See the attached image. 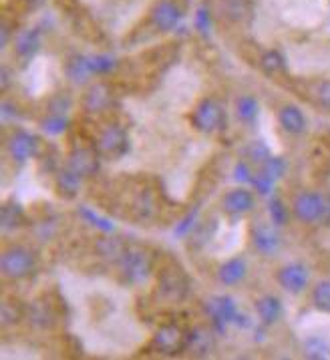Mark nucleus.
<instances>
[{"instance_id":"1","label":"nucleus","mask_w":330,"mask_h":360,"mask_svg":"<svg viewBox=\"0 0 330 360\" xmlns=\"http://www.w3.org/2000/svg\"><path fill=\"white\" fill-rule=\"evenodd\" d=\"M101 191L99 203L105 212L137 226L157 221L167 212V196L151 178H119L103 185Z\"/></svg>"},{"instance_id":"2","label":"nucleus","mask_w":330,"mask_h":360,"mask_svg":"<svg viewBox=\"0 0 330 360\" xmlns=\"http://www.w3.org/2000/svg\"><path fill=\"white\" fill-rule=\"evenodd\" d=\"M85 129L91 137L97 153L103 162H119L123 159L131 149V137L125 119L119 115V111L105 115L101 119L85 121Z\"/></svg>"},{"instance_id":"3","label":"nucleus","mask_w":330,"mask_h":360,"mask_svg":"<svg viewBox=\"0 0 330 360\" xmlns=\"http://www.w3.org/2000/svg\"><path fill=\"white\" fill-rule=\"evenodd\" d=\"M191 292V278L180 260L171 256H162L159 266L153 276L151 298L155 306L175 308L184 304Z\"/></svg>"},{"instance_id":"4","label":"nucleus","mask_w":330,"mask_h":360,"mask_svg":"<svg viewBox=\"0 0 330 360\" xmlns=\"http://www.w3.org/2000/svg\"><path fill=\"white\" fill-rule=\"evenodd\" d=\"M162 253L155 248L139 244V242H129L127 250L113 268L115 278L123 286H141L153 280L155 270L159 266Z\"/></svg>"},{"instance_id":"5","label":"nucleus","mask_w":330,"mask_h":360,"mask_svg":"<svg viewBox=\"0 0 330 360\" xmlns=\"http://www.w3.org/2000/svg\"><path fill=\"white\" fill-rule=\"evenodd\" d=\"M38 272V253L20 242H6L0 253V274L4 282H29Z\"/></svg>"},{"instance_id":"6","label":"nucleus","mask_w":330,"mask_h":360,"mask_svg":"<svg viewBox=\"0 0 330 360\" xmlns=\"http://www.w3.org/2000/svg\"><path fill=\"white\" fill-rule=\"evenodd\" d=\"M119 99H121V87L115 81L103 77L95 83H89L79 101L83 119L93 121L119 111Z\"/></svg>"},{"instance_id":"7","label":"nucleus","mask_w":330,"mask_h":360,"mask_svg":"<svg viewBox=\"0 0 330 360\" xmlns=\"http://www.w3.org/2000/svg\"><path fill=\"white\" fill-rule=\"evenodd\" d=\"M189 341V326L165 320L155 328L151 338L143 346V354L149 357H180L187 350Z\"/></svg>"},{"instance_id":"8","label":"nucleus","mask_w":330,"mask_h":360,"mask_svg":"<svg viewBox=\"0 0 330 360\" xmlns=\"http://www.w3.org/2000/svg\"><path fill=\"white\" fill-rule=\"evenodd\" d=\"M187 121L194 131L202 135H218L228 125V111L218 97L205 95L202 97L187 115Z\"/></svg>"},{"instance_id":"9","label":"nucleus","mask_w":330,"mask_h":360,"mask_svg":"<svg viewBox=\"0 0 330 360\" xmlns=\"http://www.w3.org/2000/svg\"><path fill=\"white\" fill-rule=\"evenodd\" d=\"M67 314L65 300L56 292H42L33 302H29V316L26 322L35 326L37 330L51 332L63 324V318Z\"/></svg>"},{"instance_id":"10","label":"nucleus","mask_w":330,"mask_h":360,"mask_svg":"<svg viewBox=\"0 0 330 360\" xmlns=\"http://www.w3.org/2000/svg\"><path fill=\"white\" fill-rule=\"evenodd\" d=\"M292 217L304 226H330V194L304 189L292 199Z\"/></svg>"},{"instance_id":"11","label":"nucleus","mask_w":330,"mask_h":360,"mask_svg":"<svg viewBox=\"0 0 330 360\" xmlns=\"http://www.w3.org/2000/svg\"><path fill=\"white\" fill-rule=\"evenodd\" d=\"M185 15L184 0H155L146 18L143 38L153 35H167L175 31Z\"/></svg>"},{"instance_id":"12","label":"nucleus","mask_w":330,"mask_h":360,"mask_svg":"<svg viewBox=\"0 0 330 360\" xmlns=\"http://www.w3.org/2000/svg\"><path fill=\"white\" fill-rule=\"evenodd\" d=\"M4 147H6V153H8L10 162L17 163V165H24L31 159H38L42 155V151L47 149L35 133H31L26 129H20V127H13L6 133Z\"/></svg>"},{"instance_id":"13","label":"nucleus","mask_w":330,"mask_h":360,"mask_svg":"<svg viewBox=\"0 0 330 360\" xmlns=\"http://www.w3.org/2000/svg\"><path fill=\"white\" fill-rule=\"evenodd\" d=\"M221 214L228 217L230 221H238L244 217L252 216L254 210H256V196H254V189L250 187H232L228 189L220 201Z\"/></svg>"},{"instance_id":"14","label":"nucleus","mask_w":330,"mask_h":360,"mask_svg":"<svg viewBox=\"0 0 330 360\" xmlns=\"http://www.w3.org/2000/svg\"><path fill=\"white\" fill-rule=\"evenodd\" d=\"M127 246L129 240H125L123 235H117L115 232H99L93 237L91 256L97 262L109 266L113 270L117 262L121 260V256L125 253Z\"/></svg>"},{"instance_id":"15","label":"nucleus","mask_w":330,"mask_h":360,"mask_svg":"<svg viewBox=\"0 0 330 360\" xmlns=\"http://www.w3.org/2000/svg\"><path fill=\"white\" fill-rule=\"evenodd\" d=\"M205 314H207L210 326H212L218 334H223L228 324L239 326V320H246V318L239 314L236 302H234L230 296H214L212 300H207V302H205Z\"/></svg>"},{"instance_id":"16","label":"nucleus","mask_w":330,"mask_h":360,"mask_svg":"<svg viewBox=\"0 0 330 360\" xmlns=\"http://www.w3.org/2000/svg\"><path fill=\"white\" fill-rule=\"evenodd\" d=\"M280 228L274 226L272 221H264V219H258L250 226V240H252V246L258 253L270 258L276 256L282 248V235L278 232Z\"/></svg>"},{"instance_id":"17","label":"nucleus","mask_w":330,"mask_h":360,"mask_svg":"<svg viewBox=\"0 0 330 360\" xmlns=\"http://www.w3.org/2000/svg\"><path fill=\"white\" fill-rule=\"evenodd\" d=\"M276 282L284 292L298 296V294L308 290L311 270L302 262H288V264H284V266H280L276 270Z\"/></svg>"},{"instance_id":"18","label":"nucleus","mask_w":330,"mask_h":360,"mask_svg":"<svg viewBox=\"0 0 330 360\" xmlns=\"http://www.w3.org/2000/svg\"><path fill=\"white\" fill-rule=\"evenodd\" d=\"M292 89L300 93V97L308 99L316 107L330 113V79H312V81H298Z\"/></svg>"},{"instance_id":"19","label":"nucleus","mask_w":330,"mask_h":360,"mask_svg":"<svg viewBox=\"0 0 330 360\" xmlns=\"http://www.w3.org/2000/svg\"><path fill=\"white\" fill-rule=\"evenodd\" d=\"M53 185H55V191L58 198L63 199H74L79 196L81 187H83V178L79 173H74L71 167H67L65 163L56 169L53 173Z\"/></svg>"},{"instance_id":"20","label":"nucleus","mask_w":330,"mask_h":360,"mask_svg":"<svg viewBox=\"0 0 330 360\" xmlns=\"http://www.w3.org/2000/svg\"><path fill=\"white\" fill-rule=\"evenodd\" d=\"M276 119H278V125L282 127L288 135H304L306 129H308V121H306V115L304 111L298 107V105H282L276 113Z\"/></svg>"},{"instance_id":"21","label":"nucleus","mask_w":330,"mask_h":360,"mask_svg":"<svg viewBox=\"0 0 330 360\" xmlns=\"http://www.w3.org/2000/svg\"><path fill=\"white\" fill-rule=\"evenodd\" d=\"M65 75L74 85H89L91 79L95 77L93 56H87V54H73V56H69L65 61Z\"/></svg>"},{"instance_id":"22","label":"nucleus","mask_w":330,"mask_h":360,"mask_svg":"<svg viewBox=\"0 0 330 360\" xmlns=\"http://www.w3.org/2000/svg\"><path fill=\"white\" fill-rule=\"evenodd\" d=\"M216 330L212 326H194L189 328V341H187V350L194 357H207L214 346H216Z\"/></svg>"},{"instance_id":"23","label":"nucleus","mask_w":330,"mask_h":360,"mask_svg":"<svg viewBox=\"0 0 330 360\" xmlns=\"http://www.w3.org/2000/svg\"><path fill=\"white\" fill-rule=\"evenodd\" d=\"M29 316V304H24L17 296H4L0 306V324L2 330L15 328V326L26 322Z\"/></svg>"},{"instance_id":"24","label":"nucleus","mask_w":330,"mask_h":360,"mask_svg":"<svg viewBox=\"0 0 330 360\" xmlns=\"http://www.w3.org/2000/svg\"><path fill=\"white\" fill-rule=\"evenodd\" d=\"M26 226H31V216L24 210V205H20L15 198L6 199L2 203V230L4 232H17Z\"/></svg>"},{"instance_id":"25","label":"nucleus","mask_w":330,"mask_h":360,"mask_svg":"<svg viewBox=\"0 0 330 360\" xmlns=\"http://www.w3.org/2000/svg\"><path fill=\"white\" fill-rule=\"evenodd\" d=\"M40 45H42V36L38 29H31V31H24L17 36L15 40V56L20 65H29L35 54L40 51Z\"/></svg>"},{"instance_id":"26","label":"nucleus","mask_w":330,"mask_h":360,"mask_svg":"<svg viewBox=\"0 0 330 360\" xmlns=\"http://www.w3.org/2000/svg\"><path fill=\"white\" fill-rule=\"evenodd\" d=\"M254 310H256L258 320L262 326H274L280 322L282 314H284V306L280 302V298L274 294H264L254 302Z\"/></svg>"},{"instance_id":"27","label":"nucleus","mask_w":330,"mask_h":360,"mask_svg":"<svg viewBox=\"0 0 330 360\" xmlns=\"http://www.w3.org/2000/svg\"><path fill=\"white\" fill-rule=\"evenodd\" d=\"M246 276H248V264L239 256L226 260L218 268V280H220V284L228 286V288L242 284L246 280Z\"/></svg>"},{"instance_id":"28","label":"nucleus","mask_w":330,"mask_h":360,"mask_svg":"<svg viewBox=\"0 0 330 360\" xmlns=\"http://www.w3.org/2000/svg\"><path fill=\"white\" fill-rule=\"evenodd\" d=\"M258 67L264 71V75H268L274 81H280L282 77H286V71H288L284 56L278 51H266L258 58Z\"/></svg>"},{"instance_id":"29","label":"nucleus","mask_w":330,"mask_h":360,"mask_svg":"<svg viewBox=\"0 0 330 360\" xmlns=\"http://www.w3.org/2000/svg\"><path fill=\"white\" fill-rule=\"evenodd\" d=\"M221 13L230 22H244L252 17V4L250 0H221Z\"/></svg>"},{"instance_id":"30","label":"nucleus","mask_w":330,"mask_h":360,"mask_svg":"<svg viewBox=\"0 0 330 360\" xmlns=\"http://www.w3.org/2000/svg\"><path fill=\"white\" fill-rule=\"evenodd\" d=\"M311 304L314 310L330 314V278H322L312 286Z\"/></svg>"},{"instance_id":"31","label":"nucleus","mask_w":330,"mask_h":360,"mask_svg":"<svg viewBox=\"0 0 330 360\" xmlns=\"http://www.w3.org/2000/svg\"><path fill=\"white\" fill-rule=\"evenodd\" d=\"M258 111H260V105H258V99L254 95H242V97H238V101H236V117L242 123L252 125L258 119Z\"/></svg>"},{"instance_id":"32","label":"nucleus","mask_w":330,"mask_h":360,"mask_svg":"<svg viewBox=\"0 0 330 360\" xmlns=\"http://www.w3.org/2000/svg\"><path fill=\"white\" fill-rule=\"evenodd\" d=\"M268 216H270V221L278 226V228H284L288 221H290V216H292V210L286 205V201L278 196H272L270 201H268Z\"/></svg>"},{"instance_id":"33","label":"nucleus","mask_w":330,"mask_h":360,"mask_svg":"<svg viewBox=\"0 0 330 360\" xmlns=\"http://www.w3.org/2000/svg\"><path fill=\"white\" fill-rule=\"evenodd\" d=\"M69 119L67 115H58V113H45L42 119H40V129L49 135H61V133H67L69 131Z\"/></svg>"},{"instance_id":"34","label":"nucleus","mask_w":330,"mask_h":360,"mask_svg":"<svg viewBox=\"0 0 330 360\" xmlns=\"http://www.w3.org/2000/svg\"><path fill=\"white\" fill-rule=\"evenodd\" d=\"M302 350L306 359L322 360L330 357V344L322 336H308L302 344Z\"/></svg>"},{"instance_id":"35","label":"nucleus","mask_w":330,"mask_h":360,"mask_svg":"<svg viewBox=\"0 0 330 360\" xmlns=\"http://www.w3.org/2000/svg\"><path fill=\"white\" fill-rule=\"evenodd\" d=\"M270 157H272L270 149L262 143V141H254V143H250L246 149H244V153H242V159H246L248 163H252L256 169L260 167V165H264V163L268 162Z\"/></svg>"},{"instance_id":"36","label":"nucleus","mask_w":330,"mask_h":360,"mask_svg":"<svg viewBox=\"0 0 330 360\" xmlns=\"http://www.w3.org/2000/svg\"><path fill=\"white\" fill-rule=\"evenodd\" d=\"M81 216H83V219L87 221V224H91V226H95L99 232H113V226H111L109 219H105V217H99L93 210H81Z\"/></svg>"},{"instance_id":"37","label":"nucleus","mask_w":330,"mask_h":360,"mask_svg":"<svg viewBox=\"0 0 330 360\" xmlns=\"http://www.w3.org/2000/svg\"><path fill=\"white\" fill-rule=\"evenodd\" d=\"M22 117V113H20L19 105L15 103V101H8V99H4V103H2V119L4 121H8V119H13V123Z\"/></svg>"},{"instance_id":"38","label":"nucleus","mask_w":330,"mask_h":360,"mask_svg":"<svg viewBox=\"0 0 330 360\" xmlns=\"http://www.w3.org/2000/svg\"><path fill=\"white\" fill-rule=\"evenodd\" d=\"M196 26L200 33H207L210 29V13H205V8H200L198 15H196Z\"/></svg>"},{"instance_id":"39","label":"nucleus","mask_w":330,"mask_h":360,"mask_svg":"<svg viewBox=\"0 0 330 360\" xmlns=\"http://www.w3.org/2000/svg\"><path fill=\"white\" fill-rule=\"evenodd\" d=\"M17 2H19V4H22V6H24L26 10H37L38 6H40V4H42L45 0H17Z\"/></svg>"}]
</instances>
